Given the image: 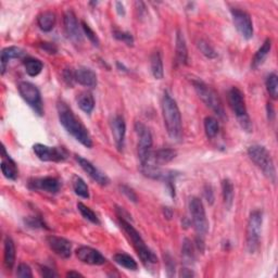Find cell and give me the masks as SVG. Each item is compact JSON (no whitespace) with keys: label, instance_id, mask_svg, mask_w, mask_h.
Here are the masks:
<instances>
[{"label":"cell","instance_id":"52a82bcc","mask_svg":"<svg viewBox=\"0 0 278 278\" xmlns=\"http://www.w3.org/2000/svg\"><path fill=\"white\" fill-rule=\"evenodd\" d=\"M263 224V212L254 210L250 213L246 233V249L249 253H256L260 246V237Z\"/></svg>","mask_w":278,"mask_h":278},{"label":"cell","instance_id":"603a6c76","mask_svg":"<svg viewBox=\"0 0 278 278\" xmlns=\"http://www.w3.org/2000/svg\"><path fill=\"white\" fill-rule=\"evenodd\" d=\"M176 151L173 149L162 148L157 150L156 152H152L149 162L158 166H161L162 164H166L168 162L174 160L176 158Z\"/></svg>","mask_w":278,"mask_h":278},{"label":"cell","instance_id":"44dd1931","mask_svg":"<svg viewBox=\"0 0 278 278\" xmlns=\"http://www.w3.org/2000/svg\"><path fill=\"white\" fill-rule=\"evenodd\" d=\"M24 56V50L19 47H15V46H10V47L4 48L2 51V55H0V71H2V75L6 73L8 63L10 62V60L21 59Z\"/></svg>","mask_w":278,"mask_h":278},{"label":"cell","instance_id":"d4e9b609","mask_svg":"<svg viewBox=\"0 0 278 278\" xmlns=\"http://www.w3.org/2000/svg\"><path fill=\"white\" fill-rule=\"evenodd\" d=\"M271 49H272V40H271V38H266V40L263 43V45L261 46V47L259 48V50L256 52V55H254V57L252 59L251 67L252 68H258L259 66H261L262 64H263L264 61L267 58V56L269 55V52H271Z\"/></svg>","mask_w":278,"mask_h":278},{"label":"cell","instance_id":"5bb4252c","mask_svg":"<svg viewBox=\"0 0 278 278\" xmlns=\"http://www.w3.org/2000/svg\"><path fill=\"white\" fill-rule=\"evenodd\" d=\"M64 30L67 38L74 44H81L83 42V34H82V26H80L77 22L76 15L72 10H67L64 13L63 18Z\"/></svg>","mask_w":278,"mask_h":278},{"label":"cell","instance_id":"83f0119b","mask_svg":"<svg viewBox=\"0 0 278 278\" xmlns=\"http://www.w3.org/2000/svg\"><path fill=\"white\" fill-rule=\"evenodd\" d=\"M56 14L51 11H45L38 15L37 24L43 32H50L56 25Z\"/></svg>","mask_w":278,"mask_h":278},{"label":"cell","instance_id":"d6986e66","mask_svg":"<svg viewBox=\"0 0 278 278\" xmlns=\"http://www.w3.org/2000/svg\"><path fill=\"white\" fill-rule=\"evenodd\" d=\"M75 82L82 85V86L95 88L98 83L97 74L89 67L80 66L75 70Z\"/></svg>","mask_w":278,"mask_h":278},{"label":"cell","instance_id":"7a4b0ae2","mask_svg":"<svg viewBox=\"0 0 278 278\" xmlns=\"http://www.w3.org/2000/svg\"><path fill=\"white\" fill-rule=\"evenodd\" d=\"M162 114L167 135L174 142H181L183 138V122L180 108L173 97L164 91L162 97Z\"/></svg>","mask_w":278,"mask_h":278},{"label":"cell","instance_id":"4dcf8cb0","mask_svg":"<svg viewBox=\"0 0 278 278\" xmlns=\"http://www.w3.org/2000/svg\"><path fill=\"white\" fill-rule=\"evenodd\" d=\"M23 64H24L25 72L27 73V75L32 77L40 75L44 68V64L42 61L34 58H26L23 61Z\"/></svg>","mask_w":278,"mask_h":278},{"label":"cell","instance_id":"f546056e","mask_svg":"<svg viewBox=\"0 0 278 278\" xmlns=\"http://www.w3.org/2000/svg\"><path fill=\"white\" fill-rule=\"evenodd\" d=\"M222 195L224 204L227 210H229L234 202V185L227 179L222 182Z\"/></svg>","mask_w":278,"mask_h":278},{"label":"cell","instance_id":"5b68a950","mask_svg":"<svg viewBox=\"0 0 278 278\" xmlns=\"http://www.w3.org/2000/svg\"><path fill=\"white\" fill-rule=\"evenodd\" d=\"M227 99L230 109L233 110L234 114L237 117L239 124L241 125L246 132H251L252 124L248 111H247L245 95L242 94V91L237 87H231L227 92Z\"/></svg>","mask_w":278,"mask_h":278},{"label":"cell","instance_id":"484cf974","mask_svg":"<svg viewBox=\"0 0 278 278\" xmlns=\"http://www.w3.org/2000/svg\"><path fill=\"white\" fill-rule=\"evenodd\" d=\"M76 102L81 110L86 114H90L95 109V99L89 91H82L76 97Z\"/></svg>","mask_w":278,"mask_h":278},{"label":"cell","instance_id":"8992f818","mask_svg":"<svg viewBox=\"0 0 278 278\" xmlns=\"http://www.w3.org/2000/svg\"><path fill=\"white\" fill-rule=\"evenodd\" d=\"M192 85H194L197 95L204 102V105L210 108L221 119L225 118V111H224V107L218 92L200 80H192Z\"/></svg>","mask_w":278,"mask_h":278},{"label":"cell","instance_id":"e575fe53","mask_svg":"<svg viewBox=\"0 0 278 278\" xmlns=\"http://www.w3.org/2000/svg\"><path fill=\"white\" fill-rule=\"evenodd\" d=\"M267 92L272 99L276 100L278 98V76L276 73L268 74L265 81Z\"/></svg>","mask_w":278,"mask_h":278},{"label":"cell","instance_id":"cb8c5ba5","mask_svg":"<svg viewBox=\"0 0 278 278\" xmlns=\"http://www.w3.org/2000/svg\"><path fill=\"white\" fill-rule=\"evenodd\" d=\"M4 244V264L8 271H11L15 263V246L9 236L5 238Z\"/></svg>","mask_w":278,"mask_h":278},{"label":"cell","instance_id":"2e32d148","mask_svg":"<svg viewBox=\"0 0 278 278\" xmlns=\"http://www.w3.org/2000/svg\"><path fill=\"white\" fill-rule=\"evenodd\" d=\"M76 257L81 262L88 265H103L107 263V259L98 250L90 247L83 246L76 250Z\"/></svg>","mask_w":278,"mask_h":278},{"label":"cell","instance_id":"6da1fadb","mask_svg":"<svg viewBox=\"0 0 278 278\" xmlns=\"http://www.w3.org/2000/svg\"><path fill=\"white\" fill-rule=\"evenodd\" d=\"M58 117L61 125L66 132L74 137L77 142L86 148L92 147V138L81 120L76 117L73 110L64 101H59L57 105Z\"/></svg>","mask_w":278,"mask_h":278},{"label":"cell","instance_id":"ac0fdd59","mask_svg":"<svg viewBox=\"0 0 278 278\" xmlns=\"http://www.w3.org/2000/svg\"><path fill=\"white\" fill-rule=\"evenodd\" d=\"M111 130L115 146L119 151H122L124 148L125 135H126V123L122 115L114 117L111 122Z\"/></svg>","mask_w":278,"mask_h":278},{"label":"cell","instance_id":"7402d4cb","mask_svg":"<svg viewBox=\"0 0 278 278\" xmlns=\"http://www.w3.org/2000/svg\"><path fill=\"white\" fill-rule=\"evenodd\" d=\"M176 61L182 65H186L188 62L187 45L181 30H177L176 33Z\"/></svg>","mask_w":278,"mask_h":278},{"label":"cell","instance_id":"277c9868","mask_svg":"<svg viewBox=\"0 0 278 278\" xmlns=\"http://www.w3.org/2000/svg\"><path fill=\"white\" fill-rule=\"evenodd\" d=\"M248 157L256 164L263 174L269 180V182L276 183V168L272 156L269 154L264 146L253 145L248 148Z\"/></svg>","mask_w":278,"mask_h":278},{"label":"cell","instance_id":"9a60e30c","mask_svg":"<svg viewBox=\"0 0 278 278\" xmlns=\"http://www.w3.org/2000/svg\"><path fill=\"white\" fill-rule=\"evenodd\" d=\"M75 159L83 171L86 173L92 181H95L97 184H99L100 186H108V185L110 184L109 177L103 174L99 168H97L90 161L84 159L81 156H76Z\"/></svg>","mask_w":278,"mask_h":278},{"label":"cell","instance_id":"836d02e7","mask_svg":"<svg viewBox=\"0 0 278 278\" xmlns=\"http://www.w3.org/2000/svg\"><path fill=\"white\" fill-rule=\"evenodd\" d=\"M204 130L207 138L210 139L214 138L219 134V130H220V124L218 120L213 117H206L204 119Z\"/></svg>","mask_w":278,"mask_h":278},{"label":"cell","instance_id":"30bf717a","mask_svg":"<svg viewBox=\"0 0 278 278\" xmlns=\"http://www.w3.org/2000/svg\"><path fill=\"white\" fill-rule=\"evenodd\" d=\"M18 90L23 100L32 108L36 114L44 115V105L41 91L33 83L21 82L18 85Z\"/></svg>","mask_w":278,"mask_h":278},{"label":"cell","instance_id":"f1b7e54d","mask_svg":"<svg viewBox=\"0 0 278 278\" xmlns=\"http://www.w3.org/2000/svg\"><path fill=\"white\" fill-rule=\"evenodd\" d=\"M113 260L115 263L119 264L122 267L129 269V271H137V268H138L137 262L127 253H124V252L115 253L113 257Z\"/></svg>","mask_w":278,"mask_h":278},{"label":"cell","instance_id":"74e56055","mask_svg":"<svg viewBox=\"0 0 278 278\" xmlns=\"http://www.w3.org/2000/svg\"><path fill=\"white\" fill-rule=\"evenodd\" d=\"M24 224L28 228L32 229H49L43 221L42 216H27L24 219Z\"/></svg>","mask_w":278,"mask_h":278},{"label":"cell","instance_id":"f907efd6","mask_svg":"<svg viewBox=\"0 0 278 278\" xmlns=\"http://www.w3.org/2000/svg\"><path fill=\"white\" fill-rule=\"evenodd\" d=\"M115 7H117V11L120 15H124L125 14V7L122 3H120V2L115 3Z\"/></svg>","mask_w":278,"mask_h":278},{"label":"cell","instance_id":"f35d334b","mask_svg":"<svg viewBox=\"0 0 278 278\" xmlns=\"http://www.w3.org/2000/svg\"><path fill=\"white\" fill-rule=\"evenodd\" d=\"M81 26H82V30L84 32V34L86 35V37L90 41V43L94 45L95 47H99V44H100L99 38L94 30L90 28V26L87 24V23L85 21H82Z\"/></svg>","mask_w":278,"mask_h":278},{"label":"cell","instance_id":"4316f807","mask_svg":"<svg viewBox=\"0 0 278 278\" xmlns=\"http://www.w3.org/2000/svg\"><path fill=\"white\" fill-rule=\"evenodd\" d=\"M150 68L153 77L156 80H162L164 76L163 61H162L161 52L159 50L152 52L150 57Z\"/></svg>","mask_w":278,"mask_h":278},{"label":"cell","instance_id":"bcb514c9","mask_svg":"<svg viewBox=\"0 0 278 278\" xmlns=\"http://www.w3.org/2000/svg\"><path fill=\"white\" fill-rule=\"evenodd\" d=\"M204 197H205V200L207 201L208 204H213L214 202V192H213V189L212 187L210 186V185H206V186L204 187Z\"/></svg>","mask_w":278,"mask_h":278},{"label":"cell","instance_id":"8fae6325","mask_svg":"<svg viewBox=\"0 0 278 278\" xmlns=\"http://www.w3.org/2000/svg\"><path fill=\"white\" fill-rule=\"evenodd\" d=\"M33 151L36 157L44 162H63L70 156L64 147H49L43 144H35Z\"/></svg>","mask_w":278,"mask_h":278},{"label":"cell","instance_id":"7dc6e473","mask_svg":"<svg viewBox=\"0 0 278 278\" xmlns=\"http://www.w3.org/2000/svg\"><path fill=\"white\" fill-rule=\"evenodd\" d=\"M40 46H41L42 49H44L45 51H47L48 53H56L58 51V48L56 47V45H53L51 43H43Z\"/></svg>","mask_w":278,"mask_h":278},{"label":"cell","instance_id":"f6af8a7d","mask_svg":"<svg viewBox=\"0 0 278 278\" xmlns=\"http://www.w3.org/2000/svg\"><path fill=\"white\" fill-rule=\"evenodd\" d=\"M40 273L45 278L58 277V274L53 271V269H51L50 267H47V266H40Z\"/></svg>","mask_w":278,"mask_h":278},{"label":"cell","instance_id":"8d00e7d4","mask_svg":"<svg viewBox=\"0 0 278 278\" xmlns=\"http://www.w3.org/2000/svg\"><path fill=\"white\" fill-rule=\"evenodd\" d=\"M197 47L200 50V52L208 59H215L218 57V52H216L212 46L204 40H199L197 42Z\"/></svg>","mask_w":278,"mask_h":278},{"label":"cell","instance_id":"816d5d0a","mask_svg":"<svg viewBox=\"0 0 278 278\" xmlns=\"http://www.w3.org/2000/svg\"><path fill=\"white\" fill-rule=\"evenodd\" d=\"M66 277H83V275L79 272H75V271H70L66 273Z\"/></svg>","mask_w":278,"mask_h":278},{"label":"cell","instance_id":"4fadbf2b","mask_svg":"<svg viewBox=\"0 0 278 278\" xmlns=\"http://www.w3.org/2000/svg\"><path fill=\"white\" fill-rule=\"evenodd\" d=\"M27 186L30 190H41L45 191L47 194L56 195L61 188V183L56 177L46 176V177H37V179H32L28 181Z\"/></svg>","mask_w":278,"mask_h":278},{"label":"cell","instance_id":"ee69618b","mask_svg":"<svg viewBox=\"0 0 278 278\" xmlns=\"http://www.w3.org/2000/svg\"><path fill=\"white\" fill-rule=\"evenodd\" d=\"M63 81L64 83L70 87L74 86L75 82V71H73L72 67L70 68H65L63 71Z\"/></svg>","mask_w":278,"mask_h":278},{"label":"cell","instance_id":"681fc988","mask_svg":"<svg viewBox=\"0 0 278 278\" xmlns=\"http://www.w3.org/2000/svg\"><path fill=\"white\" fill-rule=\"evenodd\" d=\"M163 214L167 220H171L173 218V210L171 207L165 206V207H163Z\"/></svg>","mask_w":278,"mask_h":278},{"label":"cell","instance_id":"3957f363","mask_svg":"<svg viewBox=\"0 0 278 278\" xmlns=\"http://www.w3.org/2000/svg\"><path fill=\"white\" fill-rule=\"evenodd\" d=\"M119 223H120L121 228L124 230V233L130 239V241H132L135 250L137 251L138 257L141 258V260L143 262V264L147 268H150L153 265L158 264L157 256L153 253V251L151 249H149V247L146 245L141 234H139L138 231L135 229V227L133 226L132 222L126 221L124 219H119Z\"/></svg>","mask_w":278,"mask_h":278},{"label":"cell","instance_id":"d6a6232c","mask_svg":"<svg viewBox=\"0 0 278 278\" xmlns=\"http://www.w3.org/2000/svg\"><path fill=\"white\" fill-rule=\"evenodd\" d=\"M73 189L75 191V194L77 196H80L81 198L84 199H88L89 198V189L87 184L85 183V181L79 176H74L73 177Z\"/></svg>","mask_w":278,"mask_h":278},{"label":"cell","instance_id":"b9f144b4","mask_svg":"<svg viewBox=\"0 0 278 278\" xmlns=\"http://www.w3.org/2000/svg\"><path fill=\"white\" fill-rule=\"evenodd\" d=\"M17 276L21 278H32L33 277L32 269H30V267L27 264L21 263L19 264L17 269Z\"/></svg>","mask_w":278,"mask_h":278},{"label":"cell","instance_id":"ba28073f","mask_svg":"<svg viewBox=\"0 0 278 278\" xmlns=\"http://www.w3.org/2000/svg\"><path fill=\"white\" fill-rule=\"evenodd\" d=\"M135 132L138 137L137 153L139 163H141V166H144L148 163L152 154V134L150 132V129L145 124H143L142 122L135 123Z\"/></svg>","mask_w":278,"mask_h":278},{"label":"cell","instance_id":"7bdbcfd3","mask_svg":"<svg viewBox=\"0 0 278 278\" xmlns=\"http://www.w3.org/2000/svg\"><path fill=\"white\" fill-rule=\"evenodd\" d=\"M164 262H165V267H166V273L168 277H173L175 275V262L173 260V258L169 256V254H165L164 256Z\"/></svg>","mask_w":278,"mask_h":278},{"label":"cell","instance_id":"ffe728a7","mask_svg":"<svg viewBox=\"0 0 278 278\" xmlns=\"http://www.w3.org/2000/svg\"><path fill=\"white\" fill-rule=\"evenodd\" d=\"M2 172L7 180L9 181H17L19 177V169L17 167L15 162L10 158L9 154L7 153L5 146L2 148Z\"/></svg>","mask_w":278,"mask_h":278},{"label":"cell","instance_id":"1f68e13d","mask_svg":"<svg viewBox=\"0 0 278 278\" xmlns=\"http://www.w3.org/2000/svg\"><path fill=\"white\" fill-rule=\"evenodd\" d=\"M182 256L185 264L190 265L195 261V247L188 238H185L182 246Z\"/></svg>","mask_w":278,"mask_h":278},{"label":"cell","instance_id":"60d3db41","mask_svg":"<svg viewBox=\"0 0 278 278\" xmlns=\"http://www.w3.org/2000/svg\"><path fill=\"white\" fill-rule=\"evenodd\" d=\"M120 189H121L122 194L124 196H126V198L129 200V201L137 203L138 197L136 195V192L132 188H130L129 186H127V185H120Z\"/></svg>","mask_w":278,"mask_h":278},{"label":"cell","instance_id":"c3c4849f","mask_svg":"<svg viewBox=\"0 0 278 278\" xmlns=\"http://www.w3.org/2000/svg\"><path fill=\"white\" fill-rule=\"evenodd\" d=\"M194 276H195V273L192 272L191 269H189V268H182V269H181L180 277L188 278V277H194Z\"/></svg>","mask_w":278,"mask_h":278},{"label":"cell","instance_id":"9c48e42d","mask_svg":"<svg viewBox=\"0 0 278 278\" xmlns=\"http://www.w3.org/2000/svg\"><path fill=\"white\" fill-rule=\"evenodd\" d=\"M192 225L198 236L204 237L208 230V222L204 210V205L198 197H191L188 202Z\"/></svg>","mask_w":278,"mask_h":278},{"label":"cell","instance_id":"7c38bea8","mask_svg":"<svg viewBox=\"0 0 278 278\" xmlns=\"http://www.w3.org/2000/svg\"><path fill=\"white\" fill-rule=\"evenodd\" d=\"M230 13L238 33L245 40H251L253 37V23L249 13H247L245 10L239 9V8H231Z\"/></svg>","mask_w":278,"mask_h":278},{"label":"cell","instance_id":"d590c367","mask_svg":"<svg viewBox=\"0 0 278 278\" xmlns=\"http://www.w3.org/2000/svg\"><path fill=\"white\" fill-rule=\"evenodd\" d=\"M77 208H79V211L81 212L82 216L85 220H87L90 223L95 224V225H99L100 220L98 218V215L94 211H92L90 207H88L87 205H85L82 202H79V203H77Z\"/></svg>","mask_w":278,"mask_h":278},{"label":"cell","instance_id":"e0dca14e","mask_svg":"<svg viewBox=\"0 0 278 278\" xmlns=\"http://www.w3.org/2000/svg\"><path fill=\"white\" fill-rule=\"evenodd\" d=\"M47 244L49 246V248L60 258L68 259L71 257L72 245L67 239L51 235L47 237Z\"/></svg>","mask_w":278,"mask_h":278},{"label":"cell","instance_id":"ab89813d","mask_svg":"<svg viewBox=\"0 0 278 278\" xmlns=\"http://www.w3.org/2000/svg\"><path fill=\"white\" fill-rule=\"evenodd\" d=\"M113 36L117 38L118 41L125 43L127 46H133V44H134L133 35L130 33H128V32H123V30L114 29L113 30Z\"/></svg>","mask_w":278,"mask_h":278}]
</instances>
